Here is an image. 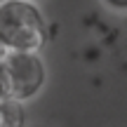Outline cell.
Listing matches in <instances>:
<instances>
[{"label":"cell","instance_id":"obj_3","mask_svg":"<svg viewBox=\"0 0 127 127\" xmlns=\"http://www.w3.org/2000/svg\"><path fill=\"white\" fill-rule=\"evenodd\" d=\"M24 125H26L24 101L2 96L0 99V127H24Z\"/></svg>","mask_w":127,"mask_h":127},{"label":"cell","instance_id":"obj_4","mask_svg":"<svg viewBox=\"0 0 127 127\" xmlns=\"http://www.w3.org/2000/svg\"><path fill=\"white\" fill-rule=\"evenodd\" d=\"M111 9H118V12H125L127 9V0H104Z\"/></svg>","mask_w":127,"mask_h":127},{"label":"cell","instance_id":"obj_2","mask_svg":"<svg viewBox=\"0 0 127 127\" xmlns=\"http://www.w3.org/2000/svg\"><path fill=\"white\" fill-rule=\"evenodd\" d=\"M47 66L38 52L2 50L0 57V90L2 96L28 101L45 87Z\"/></svg>","mask_w":127,"mask_h":127},{"label":"cell","instance_id":"obj_1","mask_svg":"<svg viewBox=\"0 0 127 127\" xmlns=\"http://www.w3.org/2000/svg\"><path fill=\"white\" fill-rule=\"evenodd\" d=\"M50 38V28L33 0L0 2V45L14 52H40Z\"/></svg>","mask_w":127,"mask_h":127},{"label":"cell","instance_id":"obj_5","mask_svg":"<svg viewBox=\"0 0 127 127\" xmlns=\"http://www.w3.org/2000/svg\"><path fill=\"white\" fill-rule=\"evenodd\" d=\"M33 2H38V0H33Z\"/></svg>","mask_w":127,"mask_h":127}]
</instances>
